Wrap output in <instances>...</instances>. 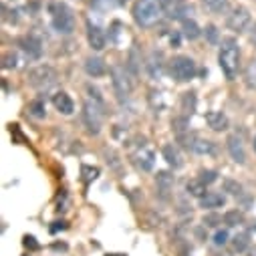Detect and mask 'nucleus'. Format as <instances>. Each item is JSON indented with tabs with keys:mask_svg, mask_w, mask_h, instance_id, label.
I'll use <instances>...</instances> for the list:
<instances>
[{
	"mask_svg": "<svg viewBox=\"0 0 256 256\" xmlns=\"http://www.w3.org/2000/svg\"><path fill=\"white\" fill-rule=\"evenodd\" d=\"M87 91L93 95V99H87L83 105V123L91 136H99L101 125H103V117H105V105H103V99L97 89L87 87Z\"/></svg>",
	"mask_w": 256,
	"mask_h": 256,
	"instance_id": "f257e3e1",
	"label": "nucleus"
},
{
	"mask_svg": "<svg viewBox=\"0 0 256 256\" xmlns=\"http://www.w3.org/2000/svg\"><path fill=\"white\" fill-rule=\"evenodd\" d=\"M218 63H220L224 77L228 81H234L240 71V49L232 38H228L222 43V49L218 52Z\"/></svg>",
	"mask_w": 256,
	"mask_h": 256,
	"instance_id": "f03ea898",
	"label": "nucleus"
},
{
	"mask_svg": "<svg viewBox=\"0 0 256 256\" xmlns=\"http://www.w3.org/2000/svg\"><path fill=\"white\" fill-rule=\"evenodd\" d=\"M161 12V0H137L133 4V18L141 26V29H152V26L159 20Z\"/></svg>",
	"mask_w": 256,
	"mask_h": 256,
	"instance_id": "7ed1b4c3",
	"label": "nucleus"
},
{
	"mask_svg": "<svg viewBox=\"0 0 256 256\" xmlns=\"http://www.w3.org/2000/svg\"><path fill=\"white\" fill-rule=\"evenodd\" d=\"M51 15H52V29L59 34H71L75 31V17L73 10L65 4H51Z\"/></svg>",
	"mask_w": 256,
	"mask_h": 256,
	"instance_id": "20e7f679",
	"label": "nucleus"
},
{
	"mask_svg": "<svg viewBox=\"0 0 256 256\" xmlns=\"http://www.w3.org/2000/svg\"><path fill=\"white\" fill-rule=\"evenodd\" d=\"M29 83L34 89H49L57 83V71L51 65H38L29 73Z\"/></svg>",
	"mask_w": 256,
	"mask_h": 256,
	"instance_id": "39448f33",
	"label": "nucleus"
},
{
	"mask_svg": "<svg viewBox=\"0 0 256 256\" xmlns=\"http://www.w3.org/2000/svg\"><path fill=\"white\" fill-rule=\"evenodd\" d=\"M171 77L180 81V83H188L196 77V63L190 57H176L170 65Z\"/></svg>",
	"mask_w": 256,
	"mask_h": 256,
	"instance_id": "423d86ee",
	"label": "nucleus"
},
{
	"mask_svg": "<svg viewBox=\"0 0 256 256\" xmlns=\"http://www.w3.org/2000/svg\"><path fill=\"white\" fill-rule=\"evenodd\" d=\"M111 75H113V87H115V93L119 99H127L129 93L133 89V81H131V75L127 73L125 67H113L111 69Z\"/></svg>",
	"mask_w": 256,
	"mask_h": 256,
	"instance_id": "0eeeda50",
	"label": "nucleus"
},
{
	"mask_svg": "<svg viewBox=\"0 0 256 256\" xmlns=\"http://www.w3.org/2000/svg\"><path fill=\"white\" fill-rule=\"evenodd\" d=\"M161 8L171 20H188L186 17L192 12V6H188L186 0H161Z\"/></svg>",
	"mask_w": 256,
	"mask_h": 256,
	"instance_id": "6e6552de",
	"label": "nucleus"
},
{
	"mask_svg": "<svg viewBox=\"0 0 256 256\" xmlns=\"http://www.w3.org/2000/svg\"><path fill=\"white\" fill-rule=\"evenodd\" d=\"M250 24V12H248V8H244V6H236L230 15H228V18H226V26L230 31H234V33H242V31H246V26Z\"/></svg>",
	"mask_w": 256,
	"mask_h": 256,
	"instance_id": "1a4fd4ad",
	"label": "nucleus"
},
{
	"mask_svg": "<svg viewBox=\"0 0 256 256\" xmlns=\"http://www.w3.org/2000/svg\"><path fill=\"white\" fill-rule=\"evenodd\" d=\"M18 47H20V51L24 52V55L29 59H33V61L40 59V55H43V43L33 34H26V36L18 38Z\"/></svg>",
	"mask_w": 256,
	"mask_h": 256,
	"instance_id": "9d476101",
	"label": "nucleus"
},
{
	"mask_svg": "<svg viewBox=\"0 0 256 256\" xmlns=\"http://www.w3.org/2000/svg\"><path fill=\"white\" fill-rule=\"evenodd\" d=\"M226 147H228V154L230 157L236 161V164H244L246 161V152H244V143L238 136H230L226 141Z\"/></svg>",
	"mask_w": 256,
	"mask_h": 256,
	"instance_id": "9b49d317",
	"label": "nucleus"
},
{
	"mask_svg": "<svg viewBox=\"0 0 256 256\" xmlns=\"http://www.w3.org/2000/svg\"><path fill=\"white\" fill-rule=\"evenodd\" d=\"M87 40H89V45H91L93 51H103L105 43H107L103 29H99L97 24H91V22L87 24Z\"/></svg>",
	"mask_w": 256,
	"mask_h": 256,
	"instance_id": "f8f14e48",
	"label": "nucleus"
},
{
	"mask_svg": "<svg viewBox=\"0 0 256 256\" xmlns=\"http://www.w3.org/2000/svg\"><path fill=\"white\" fill-rule=\"evenodd\" d=\"M133 161H136V166L143 171H150L154 168V161H155V155L152 150H147V147H141L133 154Z\"/></svg>",
	"mask_w": 256,
	"mask_h": 256,
	"instance_id": "ddd939ff",
	"label": "nucleus"
},
{
	"mask_svg": "<svg viewBox=\"0 0 256 256\" xmlns=\"http://www.w3.org/2000/svg\"><path fill=\"white\" fill-rule=\"evenodd\" d=\"M52 105L57 107V111H61L63 115H71L73 111H75V103H73V99L67 95L65 91H61V93H57L55 97H52Z\"/></svg>",
	"mask_w": 256,
	"mask_h": 256,
	"instance_id": "4468645a",
	"label": "nucleus"
},
{
	"mask_svg": "<svg viewBox=\"0 0 256 256\" xmlns=\"http://www.w3.org/2000/svg\"><path fill=\"white\" fill-rule=\"evenodd\" d=\"M226 204V198L218 192H208L204 198H200V206L204 210H216Z\"/></svg>",
	"mask_w": 256,
	"mask_h": 256,
	"instance_id": "2eb2a0df",
	"label": "nucleus"
},
{
	"mask_svg": "<svg viewBox=\"0 0 256 256\" xmlns=\"http://www.w3.org/2000/svg\"><path fill=\"white\" fill-rule=\"evenodd\" d=\"M85 71L89 77H103L107 73V67H105V61L99 59V57H89L85 61Z\"/></svg>",
	"mask_w": 256,
	"mask_h": 256,
	"instance_id": "dca6fc26",
	"label": "nucleus"
},
{
	"mask_svg": "<svg viewBox=\"0 0 256 256\" xmlns=\"http://www.w3.org/2000/svg\"><path fill=\"white\" fill-rule=\"evenodd\" d=\"M161 154H164V157H166V161L171 166V168H182L184 166V159H182V155H180V152H178V147L176 145H171V143H168V145H164V150H161Z\"/></svg>",
	"mask_w": 256,
	"mask_h": 256,
	"instance_id": "f3484780",
	"label": "nucleus"
},
{
	"mask_svg": "<svg viewBox=\"0 0 256 256\" xmlns=\"http://www.w3.org/2000/svg\"><path fill=\"white\" fill-rule=\"evenodd\" d=\"M206 121H208V125L214 131H224V129H228V117L222 111H210V113H206Z\"/></svg>",
	"mask_w": 256,
	"mask_h": 256,
	"instance_id": "a211bd4d",
	"label": "nucleus"
},
{
	"mask_svg": "<svg viewBox=\"0 0 256 256\" xmlns=\"http://www.w3.org/2000/svg\"><path fill=\"white\" fill-rule=\"evenodd\" d=\"M155 184H157V192L161 198H168V194L171 192V188H173V178L170 176L168 171H159L157 173V178H155Z\"/></svg>",
	"mask_w": 256,
	"mask_h": 256,
	"instance_id": "6ab92c4d",
	"label": "nucleus"
},
{
	"mask_svg": "<svg viewBox=\"0 0 256 256\" xmlns=\"http://www.w3.org/2000/svg\"><path fill=\"white\" fill-rule=\"evenodd\" d=\"M161 59H164V55L161 52H152V57H150V63H147V71H150V75L155 79H159V75H161Z\"/></svg>",
	"mask_w": 256,
	"mask_h": 256,
	"instance_id": "aec40b11",
	"label": "nucleus"
},
{
	"mask_svg": "<svg viewBox=\"0 0 256 256\" xmlns=\"http://www.w3.org/2000/svg\"><path fill=\"white\" fill-rule=\"evenodd\" d=\"M182 34L188 40H196L202 34V31H200V26L194 20H184V24H182Z\"/></svg>",
	"mask_w": 256,
	"mask_h": 256,
	"instance_id": "412c9836",
	"label": "nucleus"
},
{
	"mask_svg": "<svg viewBox=\"0 0 256 256\" xmlns=\"http://www.w3.org/2000/svg\"><path fill=\"white\" fill-rule=\"evenodd\" d=\"M244 83L248 89L256 91V59H252L246 67V71H244Z\"/></svg>",
	"mask_w": 256,
	"mask_h": 256,
	"instance_id": "4be33fe9",
	"label": "nucleus"
},
{
	"mask_svg": "<svg viewBox=\"0 0 256 256\" xmlns=\"http://www.w3.org/2000/svg\"><path fill=\"white\" fill-rule=\"evenodd\" d=\"M188 192H190L192 196H196V198H204V196L208 194V192H206V184L202 182L200 178L188 182Z\"/></svg>",
	"mask_w": 256,
	"mask_h": 256,
	"instance_id": "5701e85b",
	"label": "nucleus"
},
{
	"mask_svg": "<svg viewBox=\"0 0 256 256\" xmlns=\"http://www.w3.org/2000/svg\"><path fill=\"white\" fill-rule=\"evenodd\" d=\"M29 111H31V115H33V117H36V119H43V117L47 115V107H45V101H43V99H36V101H33V103L29 105Z\"/></svg>",
	"mask_w": 256,
	"mask_h": 256,
	"instance_id": "b1692460",
	"label": "nucleus"
},
{
	"mask_svg": "<svg viewBox=\"0 0 256 256\" xmlns=\"http://www.w3.org/2000/svg\"><path fill=\"white\" fill-rule=\"evenodd\" d=\"M242 220H244V216H242V212H238V210L224 214V224H228V226H238V224H242Z\"/></svg>",
	"mask_w": 256,
	"mask_h": 256,
	"instance_id": "393cba45",
	"label": "nucleus"
},
{
	"mask_svg": "<svg viewBox=\"0 0 256 256\" xmlns=\"http://www.w3.org/2000/svg\"><path fill=\"white\" fill-rule=\"evenodd\" d=\"M224 190L230 192V194L236 196V198H242V196H244V190H242V186H240L238 182H234V180H226V182H224Z\"/></svg>",
	"mask_w": 256,
	"mask_h": 256,
	"instance_id": "a878e982",
	"label": "nucleus"
},
{
	"mask_svg": "<svg viewBox=\"0 0 256 256\" xmlns=\"http://www.w3.org/2000/svg\"><path fill=\"white\" fill-rule=\"evenodd\" d=\"M248 244H250L248 232H242V234H238V236L234 238V248H236L238 252H244V250L248 248Z\"/></svg>",
	"mask_w": 256,
	"mask_h": 256,
	"instance_id": "bb28decb",
	"label": "nucleus"
},
{
	"mask_svg": "<svg viewBox=\"0 0 256 256\" xmlns=\"http://www.w3.org/2000/svg\"><path fill=\"white\" fill-rule=\"evenodd\" d=\"M182 103H184V111L192 115V113H194V107H196V97H194V93H184Z\"/></svg>",
	"mask_w": 256,
	"mask_h": 256,
	"instance_id": "cd10ccee",
	"label": "nucleus"
},
{
	"mask_svg": "<svg viewBox=\"0 0 256 256\" xmlns=\"http://www.w3.org/2000/svg\"><path fill=\"white\" fill-rule=\"evenodd\" d=\"M204 4L212 12H222L226 8V4H228V0H204Z\"/></svg>",
	"mask_w": 256,
	"mask_h": 256,
	"instance_id": "c85d7f7f",
	"label": "nucleus"
},
{
	"mask_svg": "<svg viewBox=\"0 0 256 256\" xmlns=\"http://www.w3.org/2000/svg\"><path fill=\"white\" fill-rule=\"evenodd\" d=\"M81 173H83V180L89 184V182H93L97 176H99V168H91V166H83L81 168Z\"/></svg>",
	"mask_w": 256,
	"mask_h": 256,
	"instance_id": "c756f323",
	"label": "nucleus"
},
{
	"mask_svg": "<svg viewBox=\"0 0 256 256\" xmlns=\"http://www.w3.org/2000/svg\"><path fill=\"white\" fill-rule=\"evenodd\" d=\"M200 180L204 182L206 186H208V184H214V182L218 180V173L214 171V170H202V171H200Z\"/></svg>",
	"mask_w": 256,
	"mask_h": 256,
	"instance_id": "7c9ffc66",
	"label": "nucleus"
},
{
	"mask_svg": "<svg viewBox=\"0 0 256 256\" xmlns=\"http://www.w3.org/2000/svg\"><path fill=\"white\" fill-rule=\"evenodd\" d=\"M228 238H230V234H228V230H216V234H214V244L216 246H224Z\"/></svg>",
	"mask_w": 256,
	"mask_h": 256,
	"instance_id": "2f4dec72",
	"label": "nucleus"
},
{
	"mask_svg": "<svg viewBox=\"0 0 256 256\" xmlns=\"http://www.w3.org/2000/svg\"><path fill=\"white\" fill-rule=\"evenodd\" d=\"M17 65H18V57L15 55V52H8V55H4V63H2L4 69H15Z\"/></svg>",
	"mask_w": 256,
	"mask_h": 256,
	"instance_id": "473e14b6",
	"label": "nucleus"
},
{
	"mask_svg": "<svg viewBox=\"0 0 256 256\" xmlns=\"http://www.w3.org/2000/svg\"><path fill=\"white\" fill-rule=\"evenodd\" d=\"M24 246L31 248V250H38V242L34 236H24Z\"/></svg>",
	"mask_w": 256,
	"mask_h": 256,
	"instance_id": "72a5a7b5",
	"label": "nucleus"
},
{
	"mask_svg": "<svg viewBox=\"0 0 256 256\" xmlns=\"http://www.w3.org/2000/svg\"><path fill=\"white\" fill-rule=\"evenodd\" d=\"M206 34H208V40H210L212 45L218 40V31H216V26H208V29H206Z\"/></svg>",
	"mask_w": 256,
	"mask_h": 256,
	"instance_id": "f704fd0d",
	"label": "nucleus"
},
{
	"mask_svg": "<svg viewBox=\"0 0 256 256\" xmlns=\"http://www.w3.org/2000/svg\"><path fill=\"white\" fill-rule=\"evenodd\" d=\"M214 222H220V218H218V216H206V218H204V224H206V226H216Z\"/></svg>",
	"mask_w": 256,
	"mask_h": 256,
	"instance_id": "c9c22d12",
	"label": "nucleus"
},
{
	"mask_svg": "<svg viewBox=\"0 0 256 256\" xmlns=\"http://www.w3.org/2000/svg\"><path fill=\"white\" fill-rule=\"evenodd\" d=\"M250 43H252L254 49H256V24L252 26V31H250Z\"/></svg>",
	"mask_w": 256,
	"mask_h": 256,
	"instance_id": "e433bc0d",
	"label": "nucleus"
},
{
	"mask_svg": "<svg viewBox=\"0 0 256 256\" xmlns=\"http://www.w3.org/2000/svg\"><path fill=\"white\" fill-rule=\"evenodd\" d=\"M125 2V0H115V4H123Z\"/></svg>",
	"mask_w": 256,
	"mask_h": 256,
	"instance_id": "4c0bfd02",
	"label": "nucleus"
},
{
	"mask_svg": "<svg viewBox=\"0 0 256 256\" xmlns=\"http://www.w3.org/2000/svg\"><path fill=\"white\" fill-rule=\"evenodd\" d=\"M107 256H125V254H107Z\"/></svg>",
	"mask_w": 256,
	"mask_h": 256,
	"instance_id": "58836bf2",
	"label": "nucleus"
},
{
	"mask_svg": "<svg viewBox=\"0 0 256 256\" xmlns=\"http://www.w3.org/2000/svg\"><path fill=\"white\" fill-rule=\"evenodd\" d=\"M254 150H256V139H254Z\"/></svg>",
	"mask_w": 256,
	"mask_h": 256,
	"instance_id": "ea45409f",
	"label": "nucleus"
}]
</instances>
